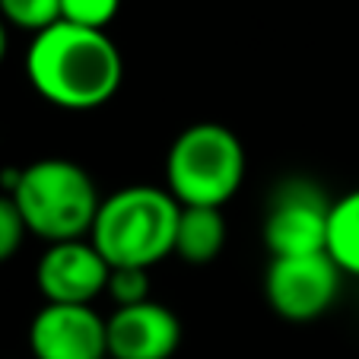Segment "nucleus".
<instances>
[{
    "label": "nucleus",
    "instance_id": "4",
    "mask_svg": "<svg viewBox=\"0 0 359 359\" xmlns=\"http://www.w3.org/2000/svg\"><path fill=\"white\" fill-rule=\"evenodd\" d=\"M245 182V147L236 130L217 121L184 128L165 156V191L182 207H219Z\"/></svg>",
    "mask_w": 359,
    "mask_h": 359
},
{
    "label": "nucleus",
    "instance_id": "16",
    "mask_svg": "<svg viewBox=\"0 0 359 359\" xmlns=\"http://www.w3.org/2000/svg\"><path fill=\"white\" fill-rule=\"evenodd\" d=\"M7 45H10V35H7V22L0 16V61L7 57Z\"/></svg>",
    "mask_w": 359,
    "mask_h": 359
},
{
    "label": "nucleus",
    "instance_id": "13",
    "mask_svg": "<svg viewBox=\"0 0 359 359\" xmlns=\"http://www.w3.org/2000/svg\"><path fill=\"white\" fill-rule=\"evenodd\" d=\"M105 296H109L118 309L149 302V271H143V267H111Z\"/></svg>",
    "mask_w": 359,
    "mask_h": 359
},
{
    "label": "nucleus",
    "instance_id": "14",
    "mask_svg": "<svg viewBox=\"0 0 359 359\" xmlns=\"http://www.w3.org/2000/svg\"><path fill=\"white\" fill-rule=\"evenodd\" d=\"M121 10V0H61V20L83 29L105 32L111 20Z\"/></svg>",
    "mask_w": 359,
    "mask_h": 359
},
{
    "label": "nucleus",
    "instance_id": "8",
    "mask_svg": "<svg viewBox=\"0 0 359 359\" xmlns=\"http://www.w3.org/2000/svg\"><path fill=\"white\" fill-rule=\"evenodd\" d=\"M35 359H105L109 356V318L93 305L48 302L29 327Z\"/></svg>",
    "mask_w": 359,
    "mask_h": 359
},
{
    "label": "nucleus",
    "instance_id": "2",
    "mask_svg": "<svg viewBox=\"0 0 359 359\" xmlns=\"http://www.w3.org/2000/svg\"><path fill=\"white\" fill-rule=\"evenodd\" d=\"M182 203L165 188L128 184L102 197L89 242L109 261V267H156L175 255V232Z\"/></svg>",
    "mask_w": 359,
    "mask_h": 359
},
{
    "label": "nucleus",
    "instance_id": "9",
    "mask_svg": "<svg viewBox=\"0 0 359 359\" xmlns=\"http://www.w3.org/2000/svg\"><path fill=\"white\" fill-rule=\"evenodd\" d=\"M182 346V321L163 302L115 309L109 318L111 359H172Z\"/></svg>",
    "mask_w": 359,
    "mask_h": 359
},
{
    "label": "nucleus",
    "instance_id": "10",
    "mask_svg": "<svg viewBox=\"0 0 359 359\" xmlns=\"http://www.w3.org/2000/svg\"><path fill=\"white\" fill-rule=\"evenodd\" d=\"M226 245V217L219 207H182L175 255L188 264H210Z\"/></svg>",
    "mask_w": 359,
    "mask_h": 359
},
{
    "label": "nucleus",
    "instance_id": "17",
    "mask_svg": "<svg viewBox=\"0 0 359 359\" xmlns=\"http://www.w3.org/2000/svg\"><path fill=\"white\" fill-rule=\"evenodd\" d=\"M105 359H111V356H105Z\"/></svg>",
    "mask_w": 359,
    "mask_h": 359
},
{
    "label": "nucleus",
    "instance_id": "1",
    "mask_svg": "<svg viewBox=\"0 0 359 359\" xmlns=\"http://www.w3.org/2000/svg\"><path fill=\"white\" fill-rule=\"evenodd\" d=\"M26 76L45 102L64 111H93L115 99L124 80V61L109 32L55 22L32 35Z\"/></svg>",
    "mask_w": 359,
    "mask_h": 359
},
{
    "label": "nucleus",
    "instance_id": "7",
    "mask_svg": "<svg viewBox=\"0 0 359 359\" xmlns=\"http://www.w3.org/2000/svg\"><path fill=\"white\" fill-rule=\"evenodd\" d=\"M109 261L89 238L48 245L35 267V283L51 305H93L109 290Z\"/></svg>",
    "mask_w": 359,
    "mask_h": 359
},
{
    "label": "nucleus",
    "instance_id": "3",
    "mask_svg": "<svg viewBox=\"0 0 359 359\" xmlns=\"http://www.w3.org/2000/svg\"><path fill=\"white\" fill-rule=\"evenodd\" d=\"M10 197L20 207L26 229L48 245L89 238L102 207L99 188L89 172L61 156L39 159L20 169Z\"/></svg>",
    "mask_w": 359,
    "mask_h": 359
},
{
    "label": "nucleus",
    "instance_id": "12",
    "mask_svg": "<svg viewBox=\"0 0 359 359\" xmlns=\"http://www.w3.org/2000/svg\"><path fill=\"white\" fill-rule=\"evenodd\" d=\"M0 16L7 26L39 35L61 22V0H0Z\"/></svg>",
    "mask_w": 359,
    "mask_h": 359
},
{
    "label": "nucleus",
    "instance_id": "6",
    "mask_svg": "<svg viewBox=\"0 0 359 359\" xmlns=\"http://www.w3.org/2000/svg\"><path fill=\"white\" fill-rule=\"evenodd\" d=\"M331 203L318 184L286 182L277 188V197L264 217V245L273 258H296V255H318L327 248V217Z\"/></svg>",
    "mask_w": 359,
    "mask_h": 359
},
{
    "label": "nucleus",
    "instance_id": "15",
    "mask_svg": "<svg viewBox=\"0 0 359 359\" xmlns=\"http://www.w3.org/2000/svg\"><path fill=\"white\" fill-rule=\"evenodd\" d=\"M26 219H22L20 207L10 194H0V264L10 261L16 251L22 248V238H26Z\"/></svg>",
    "mask_w": 359,
    "mask_h": 359
},
{
    "label": "nucleus",
    "instance_id": "5",
    "mask_svg": "<svg viewBox=\"0 0 359 359\" xmlns=\"http://www.w3.org/2000/svg\"><path fill=\"white\" fill-rule=\"evenodd\" d=\"M340 271L327 251L271 258L264 277L267 305L286 321H315L334 305L340 292Z\"/></svg>",
    "mask_w": 359,
    "mask_h": 359
},
{
    "label": "nucleus",
    "instance_id": "11",
    "mask_svg": "<svg viewBox=\"0 0 359 359\" xmlns=\"http://www.w3.org/2000/svg\"><path fill=\"white\" fill-rule=\"evenodd\" d=\"M325 251L344 273L359 277V188L331 203Z\"/></svg>",
    "mask_w": 359,
    "mask_h": 359
}]
</instances>
